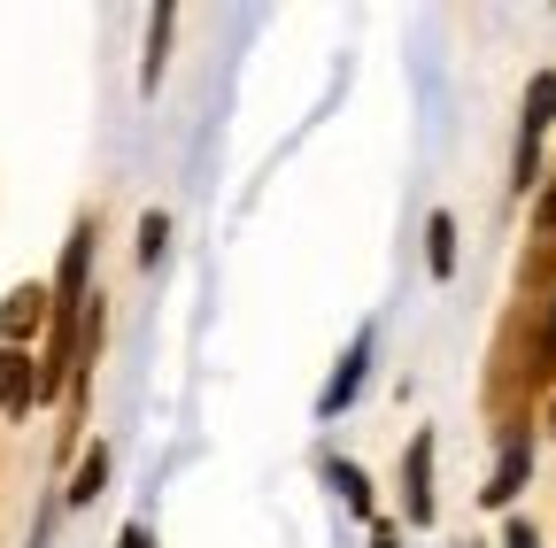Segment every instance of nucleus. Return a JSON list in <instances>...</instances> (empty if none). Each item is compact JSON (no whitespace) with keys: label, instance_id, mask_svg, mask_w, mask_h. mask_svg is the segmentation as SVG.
<instances>
[{"label":"nucleus","instance_id":"f257e3e1","mask_svg":"<svg viewBox=\"0 0 556 548\" xmlns=\"http://www.w3.org/2000/svg\"><path fill=\"white\" fill-rule=\"evenodd\" d=\"M548 116H556V78L541 71V78L526 86V124H518V186H533V170H541V131H548Z\"/></svg>","mask_w":556,"mask_h":548},{"label":"nucleus","instance_id":"f03ea898","mask_svg":"<svg viewBox=\"0 0 556 548\" xmlns=\"http://www.w3.org/2000/svg\"><path fill=\"white\" fill-rule=\"evenodd\" d=\"M402 502H409L417 525H433V441L426 433H417L409 456H402Z\"/></svg>","mask_w":556,"mask_h":548},{"label":"nucleus","instance_id":"7ed1b4c3","mask_svg":"<svg viewBox=\"0 0 556 548\" xmlns=\"http://www.w3.org/2000/svg\"><path fill=\"white\" fill-rule=\"evenodd\" d=\"M364 364H371V348H364V340H356V348H348V356H340V371H332V386H325V402H317V409H325V418H340V409H348V402H356V386H364Z\"/></svg>","mask_w":556,"mask_h":548},{"label":"nucleus","instance_id":"20e7f679","mask_svg":"<svg viewBox=\"0 0 556 548\" xmlns=\"http://www.w3.org/2000/svg\"><path fill=\"white\" fill-rule=\"evenodd\" d=\"M31 394H39L31 364H24L16 348H0V409H9V418H24V409H31Z\"/></svg>","mask_w":556,"mask_h":548},{"label":"nucleus","instance_id":"39448f33","mask_svg":"<svg viewBox=\"0 0 556 548\" xmlns=\"http://www.w3.org/2000/svg\"><path fill=\"white\" fill-rule=\"evenodd\" d=\"M526 463H533V448H526V441H510V448H503V463H495V479L479 487V502H495V510H503V502L526 487Z\"/></svg>","mask_w":556,"mask_h":548},{"label":"nucleus","instance_id":"423d86ee","mask_svg":"<svg viewBox=\"0 0 556 548\" xmlns=\"http://www.w3.org/2000/svg\"><path fill=\"white\" fill-rule=\"evenodd\" d=\"M39 302H47L39 286H16V294H9V309H0V324H9V340H24V332L39 324Z\"/></svg>","mask_w":556,"mask_h":548},{"label":"nucleus","instance_id":"0eeeda50","mask_svg":"<svg viewBox=\"0 0 556 548\" xmlns=\"http://www.w3.org/2000/svg\"><path fill=\"white\" fill-rule=\"evenodd\" d=\"M332 487H340V502H348V510H356V518L371 510V479H364L356 463H332Z\"/></svg>","mask_w":556,"mask_h":548},{"label":"nucleus","instance_id":"6e6552de","mask_svg":"<svg viewBox=\"0 0 556 548\" xmlns=\"http://www.w3.org/2000/svg\"><path fill=\"white\" fill-rule=\"evenodd\" d=\"M426 255H433V270H441V279L456 270V225H448V217H433V225H426Z\"/></svg>","mask_w":556,"mask_h":548},{"label":"nucleus","instance_id":"1a4fd4ad","mask_svg":"<svg viewBox=\"0 0 556 548\" xmlns=\"http://www.w3.org/2000/svg\"><path fill=\"white\" fill-rule=\"evenodd\" d=\"M163 47H170V9H155V16H148V71H139L148 86L163 78Z\"/></svg>","mask_w":556,"mask_h":548},{"label":"nucleus","instance_id":"9d476101","mask_svg":"<svg viewBox=\"0 0 556 548\" xmlns=\"http://www.w3.org/2000/svg\"><path fill=\"white\" fill-rule=\"evenodd\" d=\"M101 479H109V448H93V456L78 463V487H70V502H93V495H101Z\"/></svg>","mask_w":556,"mask_h":548},{"label":"nucleus","instance_id":"9b49d317","mask_svg":"<svg viewBox=\"0 0 556 548\" xmlns=\"http://www.w3.org/2000/svg\"><path fill=\"white\" fill-rule=\"evenodd\" d=\"M163 240H170V225H163V217L139 225V263H155V255H163Z\"/></svg>","mask_w":556,"mask_h":548},{"label":"nucleus","instance_id":"f8f14e48","mask_svg":"<svg viewBox=\"0 0 556 548\" xmlns=\"http://www.w3.org/2000/svg\"><path fill=\"white\" fill-rule=\"evenodd\" d=\"M541 356H556V302H548V324H541Z\"/></svg>","mask_w":556,"mask_h":548},{"label":"nucleus","instance_id":"ddd939ff","mask_svg":"<svg viewBox=\"0 0 556 548\" xmlns=\"http://www.w3.org/2000/svg\"><path fill=\"white\" fill-rule=\"evenodd\" d=\"M503 548H541V540H533V525H510V540H503Z\"/></svg>","mask_w":556,"mask_h":548},{"label":"nucleus","instance_id":"4468645a","mask_svg":"<svg viewBox=\"0 0 556 548\" xmlns=\"http://www.w3.org/2000/svg\"><path fill=\"white\" fill-rule=\"evenodd\" d=\"M116 548H148V525H131V533H124V540H116Z\"/></svg>","mask_w":556,"mask_h":548},{"label":"nucleus","instance_id":"2eb2a0df","mask_svg":"<svg viewBox=\"0 0 556 548\" xmlns=\"http://www.w3.org/2000/svg\"><path fill=\"white\" fill-rule=\"evenodd\" d=\"M371 548H394V533H379V540H371Z\"/></svg>","mask_w":556,"mask_h":548}]
</instances>
